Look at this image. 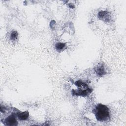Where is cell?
Instances as JSON below:
<instances>
[{
  "label": "cell",
  "mask_w": 126,
  "mask_h": 126,
  "mask_svg": "<svg viewBox=\"0 0 126 126\" xmlns=\"http://www.w3.org/2000/svg\"><path fill=\"white\" fill-rule=\"evenodd\" d=\"M96 120L99 122L107 121L110 118V112L108 107L104 104H97L94 111Z\"/></svg>",
  "instance_id": "6da1fadb"
},
{
  "label": "cell",
  "mask_w": 126,
  "mask_h": 126,
  "mask_svg": "<svg viewBox=\"0 0 126 126\" xmlns=\"http://www.w3.org/2000/svg\"><path fill=\"white\" fill-rule=\"evenodd\" d=\"M75 85L79 87H80V89H79L77 90L72 91V94L85 96L87 95H89L92 92V90L89 88L88 85L85 83L80 81H77L75 83Z\"/></svg>",
  "instance_id": "7a4b0ae2"
},
{
  "label": "cell",
  "mask_w": 126,
  "mask_h": 126,
  "mask_svg": "<svg viewBox=\"0 0 126 126\" xmlns=\"http://www.w3.org/2000/svg\"><path fill=\"white\" fill-rule=\"evenodd\" d=\"M3 123L6 126H15L18 125L15 116L14 114H11L8 116L3 121Z\"/></svg>",
  "instance_id": "3957f363"
},
{
  "label": "cell",
  "mask_w": 126,
  "mask_h": 126,
  "mask_svg": "<svg viewBox=\"0 0 126 126\" xmlns=\"http://www.w3.org/2000/svg\"><path fill=\"white\" fill-rule=\"evenodd\" d=\"M94 70L96 74L99 76H102L106 74V71L105 70V67L103 64L102 63L98 64V65L96 66H95Z\"/></svg>",
  "instance_id": "277c9868"
},
{
  "label": "cell",
  "mask_w": 126,
  "mask_h": 126,
  "mask_svg": "<svg viewBox=\"0 0 126 126\" xmlns=\"http://www.w3.org/2000/svg\"><path fill=\"white\" fill-rule=\"evenodd\" d=\"M98 17L100 19L106 22H108L110 19V15L107 11H100L98 13Z\"/></svg>",
  "instance_id": "5b68a950"
},
{
  "label": "cell",
  "mask_w": 126,
  "mask_h": 126,
  "mask_svg": "<svg viewBox=\"0 0 126 126\" xmlns=\"http://www.w3.org/2000/svg\"><path fill=\"white\" fill-rule=\"evenodd\" d=\"M29 116V113L28 111H26L22 112H19L17 114V117L20 120H26Z\"/></svg>",
  "instance_id": "8992f818"
},
{
  "label": "cell",
  "mask_w": 126,
  "mask_h": 126,
  "mask_svg": "<svg viewBox=\"0 0 126 126\" xmlns=\"http://www.w3.org/2000/svg\"><path fill=\"white\" fill-rule=\"evenodd\" d=\"M65 46H66L65 43L58 42L56 44L55 47L58 51L61 52L63 51L65 48Z\"/></svg>",
  "instance_id": "52a82bcc"
},
{
  "label": "cell",
  "mask_w": 126,
  "mask_h": 126,
  "mask_svg": "<svg viewBox=\"0 0 126 126\" xmlns=\"http://www.w3.org/2000/svg\"><path fill=\"white\" fill-rule=\"evenodd\" d=\"M18 33L16 31H13L10 34V39L13 40H15L17 38Z\"/></svg>",
  "instance_id": "ba28073f"
}]
</instances>
